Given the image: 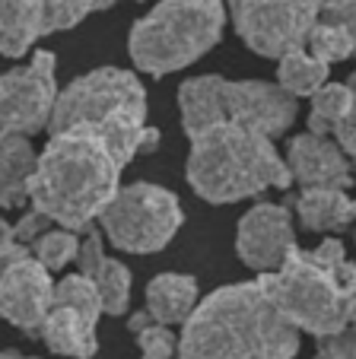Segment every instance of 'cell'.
<instances>
[{
  "label": "cell",
  "mask_w": 356,
  "mask_h": 359,
  "mask_svg": "<svg viewBox=\"0 0 356 359\" xmlns=\"http://www.w3.org/2000/svg\"><path fill=\"white\" fill-rule=\"evenodd\" d=\"M299 327L280 312L268 277L229 283L197 302L182 325L178 359H293Z\"/></svg>",
  "instance_id": "obj_1"
},
{
  "label": "cell",
  "mask_w": 356,
  "mask_h": 359,
  "mask_svg": "<svg viewBox=\"0 0 356 359\" xmlns=\"http://www.w3.org/2000/svg\"><path fill=\"white\" fill-rule=\"evenodd\" d=\"M124 163L105 137L83 128L54 130L39 153L29 203L64 229H89L121 191Z\"/></svg>",
  "instance_id": "obj_2"
},
{
  "label": "cell",
  "mask_w": 356,
  "mask_h": 359,
  "mask_svg": "<svg viewBox=\"0 0 356 359\" xmlns=\"http://www.w3.org/2000/svg\"><path fill=\"white\" fill-rule=\"evenodd\" d=\"M185 175L191 191L210 203L249 201L268 188L286 191L293 184V172L277 153L274 137L245 124H210L191 134Z\"/></svg>",
  "instance_id": "obj_3"
},
{
  "label": "cell",
  "mask_w": 356,
  "mask_h": 359,
  "mask_svg": "<svg viewBox=\"0 0 356 359\" xmlns=\"http://www.w3.org/2000/svg\"><path fill=\"white\" fill-rule=\"evenodd\" d=\"M83 128L105 137L124 165L159 143V130L147 128V93L137 74L121 67H99L77 76L61 89L48 130Z\"/></svg>",
  "instance_id": "obj_4"
},
{
  "label": "cell",
  "mask_w": 356,
  "mask_h": 359,
  "mask_svg": "<svg viewBox=\"0 0 356 359\" xmlns=\"http://www.w3.org/2000/svg\"><path fill=\"white\" fill-rule=\"evenodd\" d=\"M343 267H347V248L337 236H328L312 251L296 248L280 271L264 277L280 312L299 331L331 337L350 325Z\"/></svg>",
  "instance_id": "obj_5"
},
{
  "label": "cell",
  "mask_w": 356,
  "mask_h": 359,
  "mask_svg": "<svg viewBox=\"0 0 356 359\" xmlns=\"http://www.w3.org/2000/svg\"><path fill=\"white\" fill-rule=\"evenodd\" d=\"M223 0H159L128 35L131 61L140 74L166 76L201 61L223 39Z\"/></svg>",
  "instance_id": "obj_6"
},
{
  "label": "cell",
  "mask_w": 356,
  "mask_h": 359,
  "mask_svg": "<svg viewBox=\"0 0 356 359\" xmlns=\"http://www.w3.org/2000/svg\"><path fill=\"white\" fill-rule=\"evenodd\" d=\"M178 109L188 137L210 124H245L264 130L268 137H280L293 128L299 99L289 95L280 83L226 80L220 74H207L178 86Z\"/></svg>",
  "instance_id": "obj_7"
},
{
  "label": "cell",
  "mask_w": 356,
  "mask_h": 359,
  "mask_svg": "<svg viewBox=\"0 0 356 359\" xmlns=\"http://www.w3.org/2000/svg\"><path fill=\"white\" fill-rule=\"evenodd\" d=\"M182 223L185 210L178 197L153 182L124 184L99 217V226L108 236V242L118 251H131V255L162 251L175 238V232L182 229Z\"/></svg>",
  "instance_id": "obj_8"
},
{
  "label": "cell",
  "mask_w": 356,
  "mask_h": 359,
  "mask_svg": "<svg viewBox=\"0 0 356 359\" xmlns=\"http://www.w3.org/2000/svg\"><path fill=\"white\" fill-rule=\"evenodd\" d=\"M239 39L261 57H277L309 45L318 26L315 0H226Z\"/></svg>",
  "instance_id": "obj_9"
},
{
  "label": "cell",
  "mask_w": 356,
  "mask_h": 359,
  "mask_svg": "<svg viewBox=\"0 0 356 359\" xmlns=\"http://www.w3.org/2000/svg\"><path fill=\"white\" fill-rule=\"evenodd\" d=\"M58 283L51 271L35 258L32 245H22L13 236V223H4V277H0V302L4 318L13 327L39 337L48 312L54 309Z\"/></svg>",
  "instance_id": "obj_10"
},
{
  "label": "cell",
  "mask_w": 356,
  "mask_h": 359,
  "mask_svg": "<svg viewBox=\"0 0 356 359\" xmlns=\"http://www.w3.org/2000/svg\"><path fill=\"white\" fill-rule=\"evenodd\" d=\"M58 61L51 51H35L22 67H13L0 80L4 102V134H39L51 124L58 105Z\"/></svg>",
  "instance_id": "obj_11"
},
{
  "label": "cell",
  "mask_w": 356,
  "mask_h": 359,
  "mask_svg": "<svg viewBox=\"0 0 356 359\" xmlns=\"http://www.w3.org/2000/svg\"><path fill=\"white\" fill-rule=\"evenodd\" d=\"M299 248L293 229V213L283 203H255L235 229V255L258 273H277Z\"/></svg>",
  "instance_id": "obj_12"
},
{
  "label": "cell",
  "mask_w": 356,
  "mask_h": 359,
  "mask_svg": "<svg viewBox=\"0 0 356 359\" xmlns=\"http://www.w3.org/2000/svg\"><path fill=\"white\" fill-rule=\"evenodd\" d=\"M353 159L343 153V147L331 137L305 134L293 137L286 147V165L293 172V182L303 188H353Z\"/></svg>",
  "instance_id": "obj_13"
},
{
  "label": "cell",
  "mask_w": 356,
  "mask_h": 359,
  "mask_svg": "<svg viewBox=\"0 0 356 359\" xmlns=\"http://www.w3.org/2000/svg\"><path fill=\"white\" fill-rule=\"evenodd\" d=\"M4 20V57H22L41 35L61 32L58 29V4L54 0H4L0 4Z\"/></svg>",
  "instance_id": "obj_14"
},
{
  "label": "cell",
  "mask_w": 356,
  "mask_h": 359,
  "mask_svg": "<svg viewBox=\"0 0 356 359\" xmlns=\"http://www.w3.org/2000/svg\"><path fill=\"white\" fill-rule=\"evenodd\" d=\"M95 325L99 315L83 312L70 302H54L48 312L45 325H41L39 337L45 346L58 356H74V359H93L99 350V337H95Z\"/></svg>",
  "instance_id": "obj_15"
},
{
  "label": "cell",
  "mask_w": 356,
  "mask_h": 359,
  "mask_svg": "<svg viewBox=\"0 0 356 359\" xmlns=\"http://www.w3.org/2000/svg\"><path fill=\"white\" fill-rule=\"evenodd\" d=\"M80 273L95 280L102 292V302H105V312L108 315H124L131 305V267L121 264L118 258H108L105 255V245H102V232L86 229V238L80 245Z\"/></svg>",
  "instance_id": "obj_16"
},
{
  "label": "cell",
  "mask_w": 356,
  "mask_h": 359,
  "mask_svg": "<svg viewBox=\"0 0 356 359\" xmlns=\"http://www.w3.org/2000/svg\"><path fill=\"white\" fill-rule=\"evenodd\" d=\"M293 210L309 232H341L356 223V201L343 188H303Z\"/></svg>",
  "instance_id": "obj_17"
},
{
  "label": "cell",
  "mask_w": 356,
  "mask_h": 359,
  "mask_svg": "<svg viewBox=\"0 0 356 359\" xmlns=\"http://www.w3.org/2000/svg\"><path fill=\"white\" fill-rule=\"evenodd\" d=\"M201 302L191 273H159L147 283V312L162 325H185Z\"/></svg>",
  "instance_id": "obj_18"
},
{
  "label": "cell",
  "mask_w": 356,
  "mask_h": 359,
  "mask_svg": "<svg viewBox=\"0 0 356 359\" xmlns=\"http://www.w3.org/2000/svg\"><path fill=\"white\" fill-rule=\"evenodd\" d=\"M4 182H0V194H4V207L13 210L29 201V182H32L35 169H39V153L32 147V137L26 134H4Z\"/></svg>",
  "instance_id": "obj_19"
},
{
  "label": "cell",
  "mask_w": 356,
  "mask_h": 359,
  "mask_svg": "<svg viewBox=\"0 0 356 359\" xmlns=\"http://www.w3.org/2000/svg\"><path fill=\"white\" fill-rule=\"evenodd\" d=\"M328 70L331 64L318 61L309 48H296V51H289L277 61V83L289 95L303 99V95H315L328 83Z\"/></svg>",
  "instance_id": "obj_20"
},
{
  "label": "cell",
  "mask_w": 356,
  "mask_h": 359,
  "mask_svg": "<svg viewBox=\"0 0 356 359\" xmlns=\"http://www.w3.org/2000/svg\"><path fill=\"white\" fill-rule=\"evenodd\" d=\"M350 105H353L350 83H324V86L312 95V109H309V124H305V130L322 134V137L337 134V128H341L350 115Z\"/></svg>",
  "instance_id": "obj_21"
},
{
  "label": "cell",
  "mask_w": 356,
  "mask_h": 359,
  "mask_svg": "<svg viewBox=\"0 0 356 359\" xmlns=\"http://www.w3.org/2000/svg\"><path fill=\"white\" fill-rule=\"evenodd\" d=\"M128 327H131V334H137V346H140V356L143 359H175V356H178L182 337H178V334H175L169 325L156 321L147 309L131 315Z\"/></svg>",
  "instance_id": "obj_22"
},
{
  "label": "cell",
  "mask_w": 356,
  "mask_h": 359,
  "mask_svg": "<svg viewBox=\"0 0 356 359\" xmlns=\"http://www.w3.org/2000/svg\"><path fill=\"white\" fill-rule=\"evenodd\" d=\"M318 61L324 64H341L347 57L356 55V39L350 35V29L337 26V22H324L318 20V26L312 29L309 35V45H305Z\"/></svg>",
  "instance_id": "obj_23"
},
{
  "label": "cell",
  "mask_w": 356,
  "mask_h": 359,
  "mask_svg": "<svg viewBox=\"0 0 356 359\" xmlns=\"http://www.w3.org/2000/svg\"><path fill=\"white\" fill-rule=\"evenodd\" d=\"M80 245L83 242L77 238L74 229H58V232L51 229L32 245V251H35V258L54 273V271H64L70 261L80 258Z\"/></svg>",
  "instance_id": "obj_24"
},
{
  "label": "cell",
  "mask_w": 356,
  "mask_h": 359,
  "mask_svg": "<svg viewBox=\"0 0 356 359\" xmlns=\"http://www.w3.org/2000/svg\"><path fill=\"white\" fill-rule=\"evenodd\" d=\"M315 359H356V327L347 325L331 337H318Z\"/></svg>",
  "instance_id": "obj_25"
},
{
  "label": "cell",
  "mask_w": 356,
  "mask_h": 359,
  "mask_svg": "<svg viewBox=\"0 0 356 359\" xmlns=\"http://www.w3.org/2000/svg\"><path fill=\"white\" fill-rule=\"evenodd\" d=\"M48 223H51V219H48L45 213L35 210V207H29V210L20 217V223H13V236L20 238L22 245H35V242H39V238L48 232V229H45Z\"/></svg>",
  "instance_id": "obj_26"
},
{
  "label": "cell",
  "mask_w": 356,
  "mask_h": 359,
  "mask_svg": "<svg viewBox=\"0 0 356 359\" xmlns=\"http://www.w3.org/2000/svg\"><path fill=\"white\" fill-rule=\"evenodd\" d=\"M350 93H353V105H350V115H347V121L341 124V128H337V143H341L343 147V153H347L350 159H353L356 163V70L353 74H350Z\"/></svg>",
  "instance_id": "obj_27"
},
{
  "label": "cell",
  "mask_w": 356,
  "mask_h": 359,
  "mask_svg": "<svg viewBox=\"0 0 356 359\" xmlns=\"http://www.w3.org/2000/svg\"><path fill=\"white\" fill-rule=\"evenodd\" d=\"M322 20L350 29V35L356 39V0H337V4H331L328 10H322Z\"/></svg>",
  "instance_id": "obj_28"
},
{
  "label": "cell",
  "mask_w": 356,
  "mask_h": 359,
  "mask_svg": "<svg viewBox=\"0 0 356 359\" xmlns=\"http://www.w3.org/2000/svg\"><path fill=\"white\" fill-rule=\"evenodd\" d=\"M343 292H347V321L350 327H356V264L343 267Z\"/></svg>",
  "instance_id": "obj_29"
},
{
  "label": "cell",
  "mask_w": 356,
  "mask_h": 359,
  "mask_svg": "<svg viewBox=\"0 0 356 359\" xmlns=\"http://www.w3.org/2000/svg\"><path fill=\"white\" fill-rule=\"evenodd\" d=\"M4 359H39V356H22V353H16V350H7Z\"/></svg>",
  "instance_id": "obj_30"
},
{
  "label": "cell",
  "mask_w": 356,
  "mask_h": 359,
  "mask_svg": "<svg viewBox=\"0 0 356 359\" xmlns=\"http://www.w3.org/2000/svg\"><path fill=\"white\" fill-rule=\"evenodd\" d=\"M108 4H112V7H114V0H108Z\"/></svg>",
  "instance_id": "obj_31"
}]
</instances>
